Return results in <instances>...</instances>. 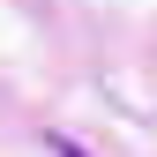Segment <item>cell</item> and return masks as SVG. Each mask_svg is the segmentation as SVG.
Wrapping results in <instances>:
<instances>
[{
    "label": "cell",
    "mask_w": 157,
    "mask_h": 157,
    "mask_svg": "<svg viewBox=\"0 0 157 157\" xmlns=\"http://www.w3.org/2000/svg\"><path fill=\"white\" fill-rule=\"evenodd\" d=\"M52 157H90V150H75L67 135H52Z\"/></svg>",
    "instance_id": "obj_1"
}]
</instances>
